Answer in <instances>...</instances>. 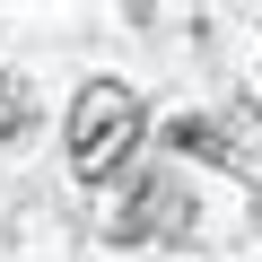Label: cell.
<instances>
[{"mask_svg":"<svg viewBox=\"0 0 262 262\" xmlns=\"http://www.w3.org/2000/svg\"><path fill=\"white\" fill-rule=\"evenodd\" d=\"M131 140H140V96L114 88V79H96V88L70 105V166H79V175H114V166L131 158Z\"/></svg>","mask_w":262,"mask_h":262,"instance_id":"1","label":"cell"}]
</instances>
